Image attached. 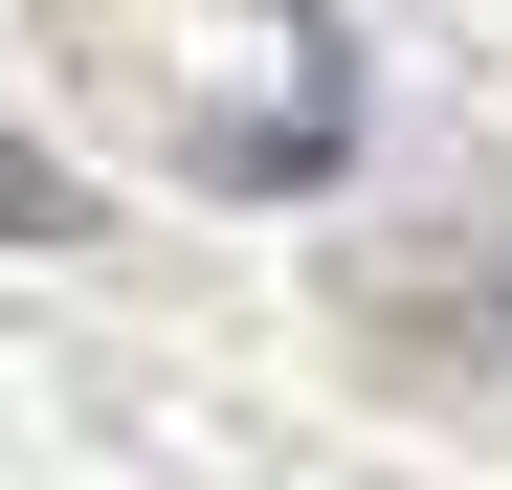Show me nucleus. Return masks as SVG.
I'll return each instance as SVG.
<instances>
[{
    "mask_svg": "<svg viewBox=\"0 0 512 490\" xmlns=\"http://www.w3.org/2000/svg\"><path fill=\"white\" fill-rule=\"evenodd\" d=\"M334 335H357L401 401H446V424H490L512 401V245L468 223H401V245H334Z\"/></svg>",
    "mask_w": 512,
    "mask_h": 490,
    "instance_id": "f03ea898",
    "label": "nucleus"
},
{
    "mask_svg": "<svg viewBox=\"0 0 512 490\" xmlns=\"http://www.w3.org/2000/svg\"><path fill=\"white\" fill-rule=\"evenodd\" d=\"M0 245H90V179H67L23 112H0Z\"/></svg>",
    "mask_w": 512,
    "mask_h": 490,
    "instance_id": "7ed1b4c3",
    "label": "nucleus"
},
{
    "mask_svg": "<svg viewBox=\"0 0 512 490\" xmlns=\"http://www.w3.org/2000/svg\"><path fill=\"white\" fill-rule=\"evenodd\" d=\"M45 23L156 134V179H201V201H312L334 156H357V45H334V0H45Z\"/></svg>",
    "mask_w": 512,
    "mask_h": 490,
    "instance_id": "f257e3e1",
    "label": "nucleus"
}]
</instances>
